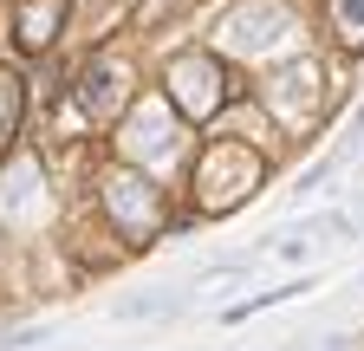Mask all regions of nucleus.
<instances>
[{
	"mask_svg": "<svg viewBox=\"0 0 364 351\" xmlns=\"http://www.w3.org/2000/svg\"><path fill=\"white\" fill-rule=\"evenodd\" d=\"M176 306H182V293H144V299H124L117 313L124 319H169Z\"/></svg>",
	"mask_w": 364,
	"mask_h": 351,
	"instance_id": "1",
	"label": "nucleus"
}]
</instances>
